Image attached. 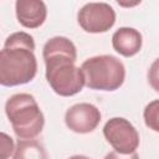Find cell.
<instances>
[{"instance_id":"cell-4","label":"cell","mask_w":159,"mask_h":159,"mask_svg":"<svg viewBox=\"0 0 159 159\" xmlns=\"http://www.w3.org/2000/svg\"><path fill=\"white\" fill-rule=\"evenodd\" d=\"M86 86L97 91H116L125 80L123 62L112 55H101L87 58L81 66Z\"/></svg>"},{"instance_id":"cell-3","label":"cell","mask_w":159,"mask_h":159,"mask_svg":"<svg viewBox=\"0 0 159 159\" xmlns=\"http://www.w3.org/2000/svg\"><path fill=\"white\" fill-rule=\"evenodd\" d=\"M5 113L17 138L34 139L43 128V114L32 94L16 93L5 103Z\"/></svg>"},{"instance_id":"cell-6","label":"cell","mask_w":159,"mask_h":159,"mask_svg":"<svg viewBox=\"0 0 159 159\" xmlns=\"http://www.w3.org/2000/svg\"><path fill=\"white\" fill-rule=\"evenodd\" d=\"M77 21L86 32H107L116 22V11L107 2H88L80 9Z\"/></svg>"},{"instance_id":"cell-8","label":"cell","mask_w":159,"mask_h":159,"mask_svg":"<svg viewBox=\"0 0 159 159\" xmlns=\"http://www.w3.org/2000/svg\"><path fill=\"white\" fill-rule=\"evenodd\" d=\"M16 17L26 29L40 27L47 17V7L43 0H16Z\"/></svg>"},{"instance_id":"cell-5","label":"cell","mask_w":159,"mask_h":159,"mask_svg":"<svg viewBox=\"0 0 159 159\" xmlns=\"http://www.w3.org/2000/svg\"><path fill=\"white\" fill-rule=\"evenodd\" d=\"M103 135L112 148L123 155L135 153L139 145V133L125 118H111L103 127Z\"/></svg>"},{"instance_id":"cell-9","label":"cell","mask_w":159,"mask_h":159,"mask_svg":"<svg viewBox=\"0 0 159 159\" xmlns=\"http://www.w3.org/2000/svg\"><path fill=\"white\" fill-rule=\"evenodd\" d=\"M142 34L133 27H119L112 36L113 48L124 57L137 55L142 48Z\"/></svg>"},{"instance_id":"cell-7","label":"cell","mask_w":159,"mask_h":159,"mask_svg":"<svg viewBox=\"0 0 159 159\" xmlns=\"http://www.w3.org/2000/svg\"><path fill=\"white\" fill-rule=\"evenodd\" d=\"M101 122L99 109L91 103H77L70 107L65 114V123L75 133L86 134L93 132Z\"/></svg>"},{"instance_id":"cell-11","label":"cell","mask_w":159,"mask_h":159,"mask_svg":"<svg viewBox=\"0 0 159 159\" xmlns=\"http://www.w3.org/2000/svg\"><path fill=\"white\" fill-rule=\"evenodd\" d=\"M143 118L149 129L159 133V99H154L145 106Z\"/></svg>"},{"instance_id":"cell-1","label":"cell","mask_w":159,"mask_h":159,"mask_svg":"<svg viewBox=\"0 0 159 159\" xmlns=\"http://www.w3.org/2000/svg\"><path fill=\"white\" fill-rule=\"evenodd\" d=\"M42 56L46 65V80L55 93L70 97L82 91L86 78L82 68L75 65L77 51L70 39L65 36L50 39L43 46Z\"/></svg>"},{"instance_id":"cell-10","label":"cell","mask_w":159,"mask_h":159,"mask_svg":"<svg viewBox=\"0 0 159 159\" xmlns=\"http://www.w3.org/2000/svg\"><path fill=\"white\" fill-rule=\"evenodd\" d=\"M15 159L21 158H35V159H42L47 158V154L43 149V147L35 139H19L16 143L14 157Z\"/></svg>"},{"instance_id":"cell-13","label":"cell","mask_w":159,"mask_h":159,"mask_svg":"<svg viewBox=\"0 0 159 159\" xmlns=\"http://www.w3.org/2000/svg\"><path fill=\"white\" fill-rule=\"evenodd\" d=\"M148 82L154 91L159 92V58H157L148 70Z\"/></svg>"},{"instance_id":"cell-12","label":"cell","mask_w":159,"mask_h":159,"mask_svg":"<svg viewBox=\"0 0 159 159\" xmlns=\"http://www.w3.org/2000/svg\"><path fill=\"white\" fill-rule=\"evenodd\" d=\"M15 145H14V140L10 135H7L6 133L1 132L0 134V157L1 158H9V157H14L15 153Z\"/></svg>"},{"instance_id":"cell-2","label":"cell","mask_w":159,"mask_h":159,"mask_svg":"<svg viewBox=\"0 0 159 159\" xmlns=\"http://www.w3.org/2000/svg\"><path fill=\"white\" fill-rule=\"evenodd\" d=\"M34 37L24 31L11 34L0 52V83L6 87L25 84L34 80L37 61Z\"/></svg>"},{"instance_id":"cell-14","label":"cell","mask_w":159,"mask_h":159,"mask_svg":"<svg viewBox=\"0 0 159 159\" xmlns=\"http://www.w3.org/2000/svg\"><path fill=\"white\" fill-rule=\"evenodd\" d=\"M116 1L118 2L119 6L127 7V9L134 7V6H137V5H139V4L142 2V0H116Z\"/></svg>"}]
</instances>
